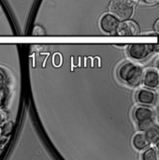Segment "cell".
Wrapping results in <instances>:
<instances>
[{"instance_id":"obj_1","label":"cell","mask_w":159,"mask_h":160,"mask_svg":"<svg viewBox=\"0 0 159 160\" xmlns=\"http://www.w3.org/2000/svg\"><path fill=\"white\" fill-rule=\"evenodd\" d=\"M118 77L130 86L137 87L142 83L143 69L134 63L127 62L119 68Z\"/></svg>"},{"instance_id":"obj_2","label":"cell","mask_w":159,"mask_h":160,"mask_svg":"<svg viewBox=\"0 0 159 160\" xmlns=\"http://www.w3.org/2000/svg\"><path fill=\"white\" fill-rule=\"evenodd\" d=\"M138 1L139 0H111L109 9L120 21H126L132 17L134 7Z\"/></svg>"},{"instance_id":"obj_3","label":"cell","mask_w":159,"mask_h":160,"mask_svg":"<svg viewBox=\"0 0 159 160\" xmlns=\"http://www.w3.org/2000/svg\"><path fill=\"white\" fill-rule=\"evenodd\" d=\"M154 52H156L155 44L151 43H131L127 48L128 56L137 61L147 58Z\"/></svg>"},{"instance_id":"obj_4","label":"cell","mask_w":159,"mask_h":160,"mask_svg":"<svg viewBox=\"0 0 159 160\" xmlns=\"http://www.w3.org/2000/svg\"><path fill=\"white\" fill-rule=\"evenodd\" d=\"M140 33L141 28L138 22L128 19L126 21H121L119 22L114 35L119 37H135L139 36Z\"/></svg>"},{"instance_id":"obj_5","label":"cell","mask_w":159,"mask_h":160,"mask_svg":"<svg viewBox=\"0 0 159 160\" xmlns=\"http://www.w3.org/2000/svg\"><path fill=\"white\" fill-rule=\"evenodd\" d=\"M121 21L112 12L111 13H105L102 15V17L99 20V26L100 29L106 33V34H111L114 35L116 28Z\"/></svg>"},{"instance_id":"obj_6","label":"cell","mask_w":159,"mask_h":160,"mask_svg":"<svg viewBox=\"0 0 159 160\" xmlns=\"http://www.w3.org/2000/svg\"><path fill=\"white\" fill-rule=\"evenodd\" d=\"M136 100L141 105L152 106L157 100V94L153 89L145 87L138 90L136 93Z\"/></svg>"},{"instance_id":"obj_7","label":"cell","mask_w":159,"mask_h":160,"mask_svg":"<svg viewBox=\"0 0 159 160\" xmlns=\"http://www.w3.org/2000/svg\"><path fill=\"white\" fill-rule=\"evenodd\" d=\"M142 83L145 87L156 89L159 86V73L153 68H148L143 71Z\"/></svg>"},{"instance_id":"obj_8","label":"cell","mask_w":159,"mask_h":160,"mask_svg":"<svg viewBox=\"0 0 159 160\" xmlns=\"http://www.w3.org/2000/svg\"><path fill=\"white\" fill-rule=\"evenodd\" d=\"M133 116L137 124H139L150 119H154V112L149 106L140 105L135 108L133 112Z\"/></svg>"},{"instance_id":"obj_9","label":"cell","mask_w":159,"mask_h":160,"mask_svg":"<svg viewBox=\"0 0 159 160\" xmlns=\"http://www.w3.org/2000/svg\"><path fill=\"white\" fill-rule=\"evenodd\" d=\"M132 144H133V147L136 150H138V151H143V150H145L146 148H148L151 145V142H150L149 139L147 138L145 132L140 130V132L136 133L133 136Z\"/></svg>"},{"instance_id":"obj_10","label":"cell","mask_w":159,"mask_h":160,"mask_svg":"<svg viewBox=\"0 0 159 160\" xmlns=\"http://www.w3.org/2000/svg\"><path fill=\"white\" fill-rule=\"evenodd\" d=\"M7 95V77L5 71L0 68V108L6 101Z\"/></svg>"},{"instance_id":"obj_11","label":"cell","mask_w":159,"mask_h":160,"mask_svg":"<svg viewBox=\"0 0 159 160\" xmlns=\"http://www.w3.org/2000/svg\"><path fill=\"white\" fill-rule=\"evenodd\" d=\"M144 132L151 143H157L159 141V127L157 124H154Z\"/></svg>"},{"instance_id":"obj_12","label":"cell","mask_w":159,"mask_h":160,"mask_svg":"<svg viewBox=\"0 0 159 160\" xmlns=\"http://www.w3.org/2000/svg\"><path fill=\"white\" fill-rule=\"evenodd\" d=\"M142 159L143 160H158L159 156L157 153V148L154 147H148L144 150L142 156Z\"/></svg>"},{"instance_id":"obj_13","label":"cell","mask_w":159,"mask_h":160,"mask_svg":"<svg viewBox=\"0 0 159 160\" xmlns=\"http://www.w3.org/2000/svg\"><path fill=\"white\" fill-rule=\"evenodd\" d=\"M13 126H14V123L8 120L5 124H3L2 125V136H9L12 131Z\"/></svg>"},{"instance_id":"obj_14","label":"cell","mask_w":159,"mask_h":160,"mask_svg":"<svg viewBox=\"0 0 159 160\" xmlns=\"http://www.w3.org/2000/svg\"><path fill=\"white\" fill-rule=\"evenodd\" d=\"M154 124H155L154 119H150V120H147V121L139 123V124H138V128H139V129H140L141 131H145V130H147L150 127H152Z\"/></svg>"},{"instance_id":"obj_15","label":"cell","mask_w":159,"mask_h":160,"mask_svg":"<svg viewBox=\"0 0 159 160\" xmlns=\"http://www.w3.org/2000/svg\"><path fill=\"white\" fill-rule=\"evenodd\" d=\"M45 34H46L45 30L43 29V27L39 26V25H36L32 32L33 36H44Z\"/></svg>"},{"instance_id":"obj_16","label":"cell","mask_w":159,"mask_h":160,"mask_svg":"<svg viewBox=\"0 0 159 160\" xmlns=\"http://www.w3.org/2000/svg\"><path fill=\"white\" fill-rule=\"evenodd\" d=\"M7 118H8L7 113L5 111H3V110L0 109V126L1 127H2L3 124H5L7 121Z\"/></svg>"},{"instance_id":"obj_17","label":"cell","mask_w":159,"mask_h":160,"mask_svg":"<svg viewBox=\"0 0 159 160\" xmlns=\"http://www.w3.org/2000/svg\"><path fill=\"white\" fill-rule=\"evenodd\" d=\"M153 28H154V31H155L157 35H159V18L155 22Z\"/></svg>"},{"instance_id":"obj_18","label":"cell","mask_w":159,"mask_h":160,"mask_svg":"<svg viewBox=\"0 0 159 160\" xmlns=\"http://www.w3.org/2000/svg\"><path fill=\"white\" fill-rule=\"evenodd\" d=\"M148 5H157L159 3V0H143Z\"/></svg>"},{"instance_id":"obj_19","label":"cell","mask_w":159,"mask_h":160,"mask_svg":"<svg viewBox=\"0 0 159 160\" xmlns=\"http://www.w3.org/2000/svg\"><path fill=\"white\" fill-rule=\"evenodd\" d=\"M155 51L159 52V35H157V42L155 44Z\"/></svg>"},{"instance_id":"obj_20","label":"cell","mask_w":159,"mask_h":160,"mask_svg":"<svg viewBox=\"0 0 159 160\" xmlns=\"http://www.w3.org/2000/svg\"><path fill=\"white\" fill-rule=\"evenodd\" d=\"M157 153H158L159 156V141L157 142Z\"/></svg>"},{"instance_id":"obj_21","label":"cell","mask_w":159,"mask_h":160,"mask_svg":"<svg viewBox=\"0 0 159 160\" xmlns=\"http://www.w3.org/2000/svg\"><path fill=\"white\" fill-rule=\"evenodd\" d=\"M2 136V127L0 126V137Z\"/></svg>"},{"instance_id":"obj_22","label":"cell","mask_w":159,"mask_h":160,"mask_svg":"<svg viewBox=\"0 0 159 160\" xmlns=\"http://www.w3.org/2000/svg\"><path fill=\"white\" fill-rule=\"evenodd\" d=\"M157 67H158V68H159V60H158V62H157Z\"/></svg>"}]
</instances>
